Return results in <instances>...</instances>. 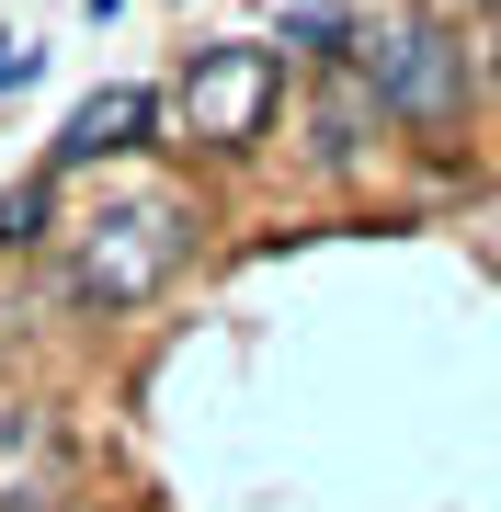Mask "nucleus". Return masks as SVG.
Wrapping results in <instances>:
<instances>
[{"instance_id": "39448f33", "label": "nucleus", "mask_w": 501, "mask_h": 512, "mask_svg": "<svg viewBox=\"0 0 501 512\" xmlns=\"http://www.w3.org/2000/svg\"><path fill=\"white\" fill-rule=\"evenodd\" d=\"M479 80H490V92H501V35H490V46H479Z\"/></svg>"}, {"instance_id": "20e7f679", "label": "nucleus", "mask_w": 501, "mask_h": 512, "mask_svg": "<svg viewBox=\"0 0 501 512\" xmlns=\"http://www.w3.org/2000/svg\"><path fill=\"white\" fill-rule=\"evenodd\" d=\"M149 126H160V103L137 92V80H114V92H92V103L69 114V126H57V171H80V160H114V148H137Z\"/></svg>"}, {"instance_id": "f257e3e1", "label": "nucleus", "mask_w": 501, "mask_h": 512, "mask_svg": "<svg viewBox=\"0 0 501 512\" xmlns=\"http://www.w3.org/2000/svg\"><path fill=\"white\" fill-rule=\"evenodd\" d=\"M194 262V205L183 194H126L69 228V296L80 308H149V296Z\"/></svg>"}, {"instance_id": "f03ea898", "label": "nucleus", "mask_w": 501, "mask_h": 512, "mask_svg": "<svg viewBox=\"0 0 501 512\" xmlns=\"http://www.w3.org/2000/svg\"><path fill=\"white\" fill-rule=\"evenodd\" d=\"M365 80H376V114L410 137H456L467 126V92H479V46L456 35V23H388V35L365 46Z\"/></svg>"}, {"instance_id": "7ed1b4c3", "label": "nucleus", "mask_w": 501, "mask_h": 512, "mask_svg": "<svg viewBox=\"0 0 501 512\" xmlns=\"http://www.w3.org/2000/svg\"><path fill=\"white\" fill-rule=\"evenodd\" d=\"M274 114H285V57H274V46H251V35L194 46L183 92H171V126H183V148H217V160L262 148V137H274Z\"/></svg>"}]
</instances>
